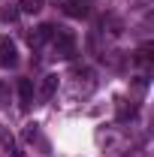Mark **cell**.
I'll return each instance as SVG.
<instances>
[{
    "label": "cell",
    "mask_w": 154,
    "mask_h": 157,
    "mask_svg": "<svg viewBox=\"0 0 154 157\" xmlns=\"http://www.w3.org/2000/svg\"><path fill=\"white\" fill-rule=\"evenodd\" d=\"M154 52V45L151 42H145V45H139V48H136V63H142V67H148V63H151V55Z\"/></svg>",
    "instance_id": "ba28073f"
},
{
    "label": "cell",
    "mask_w": 154,
    "mask_h": 157,
    "mask_svg": "<svg viewBox=\"0 0 154 157\" xmlns=\"http://www.w3.org/2000/svg\"><path fill=\"white\" fill-rule=\"evenodd\" d=\"M15 63H18V48H15V42L9 36H0V67L9 70V67H15Z\"/></svg>",
    "instance_id": "7a4b0ae2"
},
{
    "label": "cell",
    "mask_w": 154,
    "mask_h": 157,
    "mask_svg": "<svg viewBox=\"0 0 154 157\" xmlns=\"http://www.w3.org/2000/svg\"><path fill=\"white\" fill-rule=\"evenodd\" d=\"M55 91H58V76H45V78H42V85H39V94H37V97L45 103V100L55 97Z\"/></svg>",
    "instance_id": "8992f818"
},
{
    "label": "cell",
    "mask_w": 154,
    "mask_h": 157,
    "mask_svg": "<svg viewBox=\"0 0 154 157\" xmlns=\"http://www.w3.org/2000/svg\"><path fill=\"white\" fill-rule=\"evenodd\" d=\"M24 139H27V142H33V139H37V124H27V130H24Z\"/></svg>",
    "instance_id": "7c38bea8"
},
{
    "label": "cell",
    "mask_w": 154,
    "mask_h": 157,
    "mask_svg": "<svg viewBox=\"0 0 154 157\" xmlns=\"http://www.w3.org/2000/svg\"><path fill=\"white\" fill-rule=\"evenodd\" d=\"M64 12L70 18H85L91 12V0H64Z\"/></svg>",
    "instance_id": "3957f363"
},
{
    "label": "cell",
    "mask_w": 154,
    "mask_h": 157,
    "mask_svg": "<svg viewBox=\"0 0 154 157\" xmlns=\"http://www.w3.org/2000/svg\"><path fill=\"white\" fill-rule=\"evenodd\" d=\"M52 48H55V58L70 60L73 55H76V36H73V30L58 27V30L52 33Z\"/></svg>",
    "instance_id": "6da1fadb"
},
{
    "label": "cell",
    "mask_w": 154,
    "mask_h": 157,
    "mask_svg": "<svg viewBox=\"0 0 154 157\" xmlns=\"http://www.w3.org/2000/svg\"><path fill=\"white\" fill-rule=\"evenodd\" d=\"M0 145H3L12 157H18V145H15V139H12V133H9V130H3V127H0Z\"/></svg>",
    "instance_id": "52a82bcc"
},
{
    "label": "cell",
    "mask_w": 154,
    "mask_h": 157,
    "mask_svg": "<svg viewBox=\"0 0 154 157\" xmlns=\"http://www.w3.org/2000/svg\"><path fill=\"white\" fill-rule=\"evenodd\" d=\"M3 94H6V88H3V82H0V103H3Z\"/></svg>",
    "instance_id": "4fadbf2b"
},
{
    "label": "cell",
    "mask_w": 154,
    "mask_h": 157,
    "mask_svg": "<svg viewBox=\"0 0 154 157\" xmlns=\"http://www.w3.org/2000/svg\"><path fill=\"white\" fill-rule=\"evenodd\" d=\"M133 115H136V106H133V103L118 100V118H121V121H127V118H133Z\"/></svg>",
    "instance_id": "9c48e42d"
},
{
    "label": "cell",
    "mask_w": 154,
    "mask_h": 157,
    "mask_svg": "<svg viewBox=\"0 0 154 157\" xmlns=\"http://www.w3.org/2000/svg\"><path fill=\"white\" fill-rule=\"evenodd\" d=\"M18 100H21V109H27L33 103V82L30 78H18Z\"/></svg>",
    "instance_id": "5b68a950"
},
{
    "label": "cell",
    "mask_w": 154,
    "mask_h": 157,
    "mask_svg": "<svg viewBox=\"0 0 154 157\" xmlns=\"http://www.w3.org/2000/svg\"><path fill=\"white\" fill-rule=\"evenodd\" d=\"M42 3H45V0H21L18 6H21V12L33 15V12H39V9H42Z\"/></svg>",
    "instance_id": "30bf717a"
},
{
    "label": "cell",
    "mask_w": 154,
    "mask_h": 157,
    "mask_svg": "<svg viewBox=\"0 0 154 157\" xmlns=\"http://www.w3.org/2000/svg\"><path fill=\"white\" fill-rule=\"evenodd\" d=\"M18 9H0V21H15Z\"/></svg>",
    "instance_id": "8fae6325"
},
{
    "label": "cell",
    "mask_w": 154,
    "mask_h": 157,
    "mask_svg": "<svg viewBox=\"0 0 154 157\" xmlns=\"http://www.w3.org/2000/svg\"><path fill=\"white\" fill-rule=\"evenodd\" d=\"M52 33H55V27H52V24H39L33 33H27V42H30L33 48H39L45 39H52Z\"/></svg>",
    "instance_id": "277c9868"
}]
</instances>
